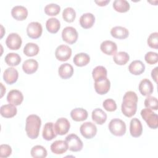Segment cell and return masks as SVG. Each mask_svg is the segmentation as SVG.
<instances>
[{
  "label": "cell",
  "instance_id": "cell-1",
  "mask_svg": "<svg viewBox=\"0 0 158 158\" xmlns=\"http://www.w3.org/2000/svg\"><path fill=\"white\" fill-rule=\"evenodd\" d=\"M138 96L135 92L128 91L123 97L121 110L123 114L127 117L133 116L137 110Z\"/></svg>",
  "mask_w": 158,
  "mask_h": 158
},
{
  "label": "cell",
  "instance_id": "cell-2",
  "mask_svg": "<svg viewBox=\"0 0 158 158\" xmlns=\"http://www.w3.org/2000/svg\"><path fill=\"white\" fill-rule=\"evenodd\" d=\"M41 125L40 117L35 114H31L26 118L25 131L27 136L31 139L38 138Z\"/></svg>",
  "mask_w": 158,
  "mask_h": 158
},
{
  "label": "cell",
  "instance_id": "cell-3",
  "mask_svg": "<svg viewBox=\"0 0 158 158\" xmlns=\"http://www.w3.org/2000/svg\"><path fill=\"white\" fill-rule=\"evenodd\" d=\"M110 132L116 136H122L126 132V124L121 119L115 118L112 119L108 125Z\"/></svg>",
  "mask_w": 158,
  "mask_h": 158
},
{
  "label": "cell",
  "instance_id": "cell-4",
  "mask_svg": "<svg viewBox=\"0 0 158 158\" xmlns=\"http://www.w3.org/2000/svg\"><path fill=\"white\" fill-rule=\"evenodd\" d=\"M141 115L149 128L156 129L158 127V116L152 109L146 107L142 109Z\"/></svg>",
  "mask_w": 158,
  "mask_h": 158
},
{
  "label": "cell",
  "instance_id": "cell-5",
  "mask_svg": "<svg viewBox=\"0 0 158 158\" xmlns=\"http://www.w3.org/2000/svg\"><path fill=\"white\" fill-rule=\"evenodd\" d=\"M68 145V149L72 152L80 151L83 146V144L80 138L75 134H70L65 137V140Z\"/></svg>",
  "mask_w": 158,
  "mask_h": 158
},
{
  "label": "cell",
  "instance_id": "cell-6",
  "mask_svg": "<svg viewBox=\"0 0 158 158\" xmlns=\"http://www.w3.org/2000/svg\"><path fill=\"white\" fill-rule=\"evenodd\" d=\"M80 131L85 138L91 139L96 135L97 127L93 123L86 122L81 124L80 127Z\"/></svg>",
  "mask_w": 158,
  "mask_h": 158
},
{
  "label": "cell",
  "instance_id": "cell-7",
  "mask_svg": "<svg viewBox=\"0 0 158 158\" xmlns=\"http://www.w3.org/2000/svg\"><path fill=\"white\" fill-rule=\"evenodd\" d=\"M78 37L77 30L72 27H66L62 31V40L67 43L72 44L75 43Z\"/></svg>",
  "mask_w": 158,
  "mask_h": 158
},
{
  "label": "cell",
  "instance_id": "cell-8",
  "mask_svg": "<svg viewBox=\"0 0 158 158\" xmlns=\"http://www.w3.org/2000/svg\"><path fill=\"white\" fill-rule=\"evenodd\" d=\"M22 43V38L17 33H10L6 40L7 47L11 50H18L21 47Z\"/></svg>",
  "mask_w": 158,
  "mask_h": 158
},
{
  "label": "cell",
  "instance_id": "cell-9",
  "mask_svg": "<svg viewBox=\"0 0 158 158\" xmlns=\"http://www.w3.org/2000/svg\"><path fill=\"white\" fill-rule=\"evenodd\" d=\"M42 25L38 22H31L27 27V35L32 39H37L40 38L42 35Z\"/></svg>",
  "mask_w": 158,
  "mask_h": 158
},
{
  "label": "cell",
  "instance_id": "cell-10",
  "mask_svg": "<svg viewBox=\"0 0 158 158\" xmlns=\"http://www.w3.org/2000/svg\"><path fill=\"white\" fill-rule=\"evenodd\" d=\"M71 56L72 49L67 45H59L55 51V56L56 59L62 62L67 61L70 58Z\"/></svg>",
  "mask_w": 158,
  "mask_h": 158
},
{
  "label": "cell",
  "instance_id": "cell-11",
  "mask_svg": "<svg viewBox=\"0 0 158 158\" xmlns=\"http://www.w3.org/2000/svg\"><path fill=\"white\" fill-rule=\"evenodd\" d=\"M70 127L69 121L65 117H60L58 118L55 124L54 128L57 135H64L68 133Z\"/></svg>",
  "mask_w": 158,
  "mask_h": 158
},
{
  "label": "cell",
  "instance_id": "cell-12",
  "mask_svg": "<svg viewBox=\"0 0 158 158\" xmlns=\"http://www.w3.org/2000/svg\"><path fill=\"white\" fill-rule=\"evenodd\" d=\"M23 100V95L22 93L18 89H12L7 95V102L15 106L20 105Z\"/></svg>",
  "mask_w": 158,
  "mask_h": 158
},
{
  "label": "cell",
  "instance_id": "cell-13",
  "mask_svg": "<svg viewBox=\"0 0 158 158\" xmlns=\"http://www.w3.org/2000/svg\"><path fill=\"white\" fill-rule=\"evenodd\" d=\"M94 89L96 92L101 95L106 94L110 89V82L109 80L106 77L94 81Z\"/></svg>",
  "mask_w": 158,
  "mask_h": 158
},
{
  "label": "cell",
  "instance_id": "cell-14",
  "mask_svg": "<svg viewBox=\"0 0 158 158\" xmlns=\"http://www.w3.org/2000/svg\"><path fill=\"white\" fill-rule=\"evenodd\" d=\"M18 77V71L12 67L7 68L3 73V80L6 83L9 85H12L15 83L17 81Z\"/></svg>",
  "mask_w": 158,
  "mask_h": 158
},
{
  "label": "cell",
  "instance_id": "cell-15",
  "mask_svg": "<svg viewBox=\"0 0 158 158\" xmlns=\"http://www.w3.org/2000/svg\"><path fill=\"white\" fill-rule=\"evenodd\" d=\"M143 126L140 120L137 118H133L130 123V133L131 136L138 138L142 135Z\"/></svg>",
  "mask_w": 158,
  "mask_h": 158
},
{
  "label": "cell",
  "instance_id": "cell-16",
  "mask_svg": "<svg viewBox=\"0 0 158 158\" xmlns=\"http://www.w3.org/2000/svg\"><path fill=\"white\" fill-rule=\"evenodd\" d=\"M57 135V133L56 131L54 124L52 122L46 123L42 132L43 138L46 141H51L56 138Z\"/></svg>",
  "mask_w": 158,
  "mask_h": 158
},
{
  "label": "cell",
  "instance_id": "cell-17",
  "mask_svg": "<svg viewBox=\"0 0 158 158\" xmlns=\"http://www.w3.org/2000/svg\"><path fill=\"white\" fill-rule=\"evenodd\" d=\"M140 93L144 96H150L154 91V86L152 82L148 78L143 79L138 86Z\"/></svg>",
  "mask_w": 158,
  "mask_h": 158
},
{
  "label": "cell",
  "instance_id": "cell-18",
  "mask_svg": "<svg viewBox=\"0 0 158 158\" xmlns=\"http://www.w3.org/2000/svg\"><path fill=\"white\" fill-rule=\"evenodd\" d=\"M11 15L15 20L22 21L27 17L28 10L23 6H15L11 10Z\"/></svg>",
  "mask_w": 158,
  "mask_h": 158
},
{
  "label": "cell",
  "instance_id": "cell-19",
  "mask_svg": "<svg viewBox=\"0 0 158 158\" xmlns=\"http://www.w3.org/2000/svg\"><path fill=\"white\" fill-rule=\"evenodd\" d=\"M101 51L105 54L112 56L114 55L117 50V44L110 40H106L101 43L100 45Z\"/></svg>",
  "mask_w": 158,
  "mask_h": 158
},
{
  "label": "cell",
  "instance_id": "cell-20",
  "mask_svg": "<svg viewBox=\"0 0 158 158\" xmlns=\"http://www.w3.org/2000/svg\"><path fill=\"white\" fill-rule=\"evenodd\" d=\"M80 24L85 29H88L93 27L95 22L94 15L89 12L85 13L80 18Z\"/></svg>",
  "mask_w": 158,
  "mask_h": 158
},
{
  "label": "cell",
  "instance_id": "cell-21",
  "mask_svg": "<svg viewBox=\"0 0 158 158\" xmlns=\"http://www.w3.org/2000/svg\"><path fill=\"white\" fill-rule=\"evenodd\" d=\"M51 150L55 154H62L68 149V145L65 141L57 140L51 145Z\"/></svg>",
  "mask_w": 158,
  "mask_h": 158
},
{
  "label": "cell",
  "instance_id": "cell-22",
  "mask_svg": "<svg viewBox=\"0 0 158 158\" xmlns=\"http://www.w3.org/2000/svg\"><path fill=\"white\" fill-rule=\"evenodd\" d=\"M129 72L135 75H139L145 70V65L142 61L135 60L132 61L128 66Z\"/></svg>",
  "mask_w": 158,
  "mask_h": 158
},
{
  "label": "cell",
  "instance_id": "cell-23",
  "mask_svg": "<svg viewBox=\"0 0 158 158\" xmlns=\"http://www.w3.org/2000/svg\"><path fill=\"white\" fill-rule=\"evenodd\" d=\"M58 73L62 79H68L73 74V66L69 63H64L60 65L58 69Z\"/></svg>",
  "mask_w": 158,
  "mask_h": 158
},
{
  "label": "cell",
  "instance_id": "cell-24",
  "mask_svg": "<svg viewBox=\"0 0 158 158\" xmlns=\"http://www.w3.org/2000/svg\"><path fill=\"white\" fill-rule=\"evenodd\" d=\"M88 112L83 108L77 107L72 109L70 112V116L75 122H81L88 118Z\"/></svg>",
  "mask_w": 158,
  "mask_h": 158
},
{
  "label": "cell",
  "instance_id": "cell-25",
  "mask_svg": "<svg viewBox=\"0 0 158 158\" xmlns=\"http://www.w3.org/2000/svg\"><path fill=\"white\" fill-rule=\"evenodd\" d=\"M110 35L115 38L123 40L128 36L129 31L125 27L122 26H116L111 28Z\"/></svg>",
  "mask_w": 158,
  "mask_h": 158
},
{
  "label": "cell",
  "instance_id": "cell-26",
  "mask_svg": "<svg viewBox=\"0 0 158 158\" xmlns=\"http://www.w3.org/2000/svg\"><path fill=\"white\" fill-rule=\"evenodd\" d=\"M38 68V62L33 59H30L25 60L22 64L23 71L27 74H32L35 73Z\"/></svg>",
  "mask_w": 158,
  "mask_h": 158
},
{
  "label": "cell",
  "instance_id": "cell-27",
  "mask_svg": "<svg viewBox=\"0 0 158 158\" xmlns=\"http://www.w3.org/2000/svg\"><path fill=\"white\" fill-rule=\"evenodd\" d=\"M1 115L5 118H12L14 117L17 112V109L15 106L8 104L2 105L0 109Z\"/></svg>",
  "mask_w": 158,
  "mask_h": 158
},
{
  "label": "cell",
  "instance_id": "cell-28",
  "mask_svg": "<svg viewBox=\"0 0 158 158\" xmlns=\"http://www.w3.org/2000/svg\"><path fill=\"white\" fill-rule=\"evenodd\" d=\"M92 120L98 125H102L107 120V114L100 108L94 109L91 113Z\"/></svg>",
  "mask_w": 158,
  "mask_h": 158
},
{
  "label": "cell",
  "instance_id": "cell-29",
  "mask_svg": "<svg viewBox=\"0 0 158 158\" xmlns=\"http://www.w3.org/2000/svg\"><path fill=\"white\" fill-rule=\"evenodd\" d=\"M90 61V57L88 54L84 52L77 54L73 59L74 64L78 67H83L86 65Z\"/></svg>",
  "mask_w": 158,
  "mask_h": 158
},
{
  "label": "cell",
  "instance_id": "cell-30",
  "mask_svg": "<svg viewBox=\"0 0 158 158\" xmlns=\"http://www.w3.org/2000/svg\"><path fill=\"white\" fill-rule=\"evenodd\" d=\"M46 27L51 33H56L60 28V23L59 20L55 17H51L47 20L46 22Z\"/></svg>",
  "mask_w": 158,
  "mask_h": 158
},
{
  "label": "cell",
  "instance_id": "cell-31",
  "mask_svg": "<svg viewBox=\"0 0 158 158\" xmlns=\"http://www.w3.org/2000/svg\"><path fill=\"white\" fill-rule=\"evenodd\" d=\"M114 62L119 65H123L126 64L130 60L129 54L125 51H120L116 52L113 56Z\"/></svg>",
  "mask_w": 158,
  "mask_h": 158
},
{
  "label": "cell",
  "instance_id": "cell-32",
  "mask_svg": "<svg viewBox=\"0 0 158 158\" xmlns=\"http://www.w3.org/2000/svg\"><path fill=\"white\" fill-rule=\"evenodd\" d=\"M107 75V69L102 65L96 66L92 71V77L94 81L106 78Z\"/></svg>",
  "mask_w": 158,
  "mask_h": 158
},
{
  "label": "cell",
  "instance_id": "cell-33",
  "mask_svg": "<svg viewBox=\"0 0 158 158\" xmlns=\"http://www.w3.org/2000/svg\"><path fill=\"white\" fill-rule=\"evenodd\" d=\"M112 5L114 10L120 13L128 11L130 7L129 2L126 0H115Z\"/></svg>",
  "mask_w": 158,
  "mask_h": 158
},
{
  "label": "cell",
  "instance_id": "cell-34",
  "mask_svg": "<svg viewBox=\"0 0 158 158\" xmlns=\"http://www.w3.org/2000/svg\"><path fill=\"white\" fill-rule=\"evenodd\" d=\"M4 60L7 65L11 67H14L18 65L20 63L21 57L17 53L10 52L6 56Z\"/></svg>",
  "mask_w": 158,
  "mask_h": 158
},
{
  "label": "cell",
  "instance_id": "cell-35",
  "mask_svg": "<svg viewBox=\"0 0 158 158\" xmlns=\"http://www.w3.org/2000/svg\"><path fill=\"white\" fill-rule=\"evenodd\" d=\"M39 51V46L33 43H28L23 48V53L28 57H32L37 55Z\"/></svg>",
  "mask_w": 158,
  "mask_h": 158
},
{
  "label": "cell",
  "instance_id": "cell-36",
  "mask_svg": "<svg viewBox=\"0 0 158 158\" xmlns=\"http://www.w3.org/2000/svg\"><path fill=\"white\" fill-rule=\"evenodd\" d=\"M31 156L34 158H44L47 156V150L41 145L33 146L30 151Z\"/></svg>",
  "mask_w": 158,
  "mask_h": 158
},
{
  "label": "cell",
  "instance_id": "cell-37",
  "mask_svg": "<svg viewBox=\"0 0 158 158\" xmlns=\"http://www.w3.org/2000/svg\"><path fill=\"white\" fill-rule=\"evenodd\" d=\"M76 17V12L73 8L67 7L65 8L62 12V18L67 22H72Z\"/></svg>",
  "mask_w": 158,
  "mask_h": 158
},
{
  "label": "cell",
  "instance_id": "cell-38",
  "mask_svg": "<svg viewBox=\"0 0 158 158\" xmlns=\"http://www.w3.org/2000/svg\"><path fill=\"white\" fill-rule=\"evenodd\" d=\"M44 10L46 15L49 16H55L60 12V7L57 4L51 3L47 4L44 7Z\"/></svg>",
  "mask_w": 158,
  "mask_h": 158
},
{
  "label": "cell",
  "instance_id": "cell-39",
  "mask_svg": "<svg viewBox=\"0 0 158 158\" xmlns=\"http://www.w3.org/2000/svg\"><path fill=\"white\" fill-rule=\"evenodd\" d=\"M144 106L146 108L151 109L152 110H157L158 109V102L157 99L156 97L148 96L144 100Z\"/></svg>",
  "mask_w": 158,
  "mask_h": 158
},
{
  "label": "cell",
  "instance_id": "cell-40",
  "mask_svg": "<svg viewBox=\"0 0 158 158\" xmlns=\"http://www.w3.org/2000/svg\"><path fill=\"white\" fill-rule=\"evenodd\" d=\"M147 43L148 46L154 49L158 48V33L154 32L149 35L148 38Z\"/></svg>",
  "mask_w": 158,
  "mask_h": 158
},
{
  "label": "cell",
  "instance_id": "cell-41",
  "mask_svg": "<svg viewBox=\"0 0 158 158\" xmlns=\"http://www.w3.org/2000/svg\"><path fill=\"white\" fill-rule=\"evenodd\" d=\"M104 109L108 112H113L117 109V104L115 101L110 98L106 99L102 103Z\"/></svg>",
  "mask_w": 158,
  "mask_h": 158
},
{
  "label": "cell",
  "instance_id": "cell-42",
  "mask_svg": "<svg viewBox=\"0 0 158 158\" xmlns=\"http://www.w3.org/2000/svg\"><path fill=\"white\" fill-rule=\"evenodd\" d=\"M144 59L146 62L150 65L155 64L158 61V56L157 53L152 51L148 52L144 56Z\"/></svg>",
  "mask_w": 158,
  "mask_h": 158
},
{
  "label": "cell",
  "instance_id": "cell-43",
  "mask_svg": "<svg viewBox=\"0 0 158 158\" xmlns=\"http://www.w3.org/2000/svg\"><path fill=\"white\" fill-rule=\"evenodd\" d=\"M12 154L11 147L6 144H2L0 146V157L7 158Z\"/></svg>",
  "mask_w": 158,
  "mask_h": 158
},
{
  "label": "cell",
  "instance_id": "cell-44",
  "mask_svg": "<svg viewBox=\"0 0 158 158\" xmlns=\"http://www.w3.org/2000/svg\"><path fill=\"white\" fill-rule=\"evenodd\" d=\"M157 67H156L152 71H151V77L154 79V81L156 83L157 82Z\"/></svg>",
  "mask_w": 158,
  "mask_h": 158
},
{
  "label": "cell",
  "instance_id": "cell-45",
  "mask_svg": "<svg viewBox=\"0 0 158 158\" xmlns=\"http://www.w3.org/2000/svg\"><path fill=\"white\" fill-rule=\"evenodd\" d=\"M94 2L99 6H106L109 2V0H106V1H94Z\"/></svg>",
  "mask_w": 158,
  "mask_h": 158
},
{
  "label": "cell",
  "instance_id": "cell-46",
  "mask_svg": "<svg viewBox=\"0 0 158 158\" xmlns=\"http://www.w3.org/2000/svg\"><path fill=\"white\" fill-rule=\"evenodd\" d=\"M1 87H2V89H1V97L2 98V97L3 96L4 93H6V88L3 86V85H2V83H1Z\"/></svg>",
  "mask_w": 158,
  "mask_h": 158
},
{
  "label": "cell",
  "instance_id": "cell-47",
  "mask_svg": "<svg viewBox=\"0 0 158 158\" xmlns=\"http://www.w3.org/2000/svg\"><path fill=\"white\" fill-rule=\"evenodd\" d=\"M1 38H2V36H3V35H4V33H3V31H4V27H3V26L1 25Z\"/></svg>",
  "mask_w": 158,
  "mask_h": 158
}]
</instances>
